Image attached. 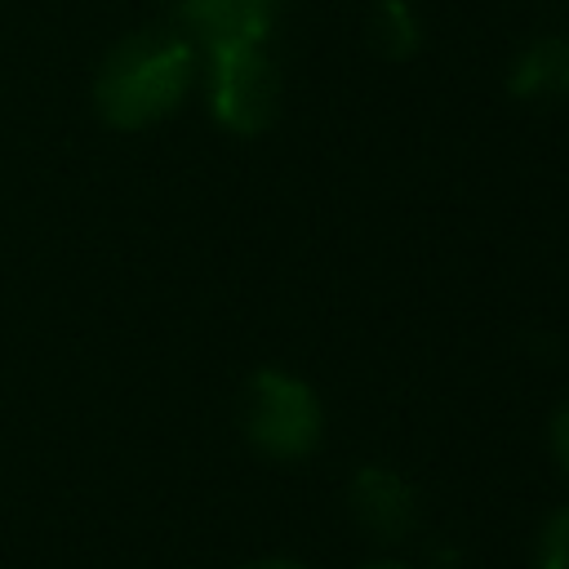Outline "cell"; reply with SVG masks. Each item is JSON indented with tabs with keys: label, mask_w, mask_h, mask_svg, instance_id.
<instances>
[{
	"label": "cell",
	"mask_w": 569,
	"mask_h": 569,
	"mask_svg": "<svg viewBox=\"0 0 569 569\" xmlns=\"http://www.w3.org/2000/svg\"><path fill=\"white\" fill-rule=\"evenodd\" d=\"M196 80V44L178 31L124 36L98 71L93 102L111 129H147L178 111Z\"/></svg>",
	"instance_id": "cell-1"
},
{
	"label": "cell",
	"mask_w": 569,
	"mask_h": 569,
	"mask_svg": "<svg viewBox=\"0 0 569 569\" xmlns=\"http://www.w3.org/2000/svg\"><path fill=\"white\" fill-rule=\"evenodd\" d=\"M244 436L258 453L280 458V462H298L316 449L320 431H325V413L316 391L280 369H258L244 387Z\"/></svg>",
	"instance_id": "cell-2"
},
{
	"label": "cell",
	"mask_w": 569,
	"mask_h": 569,
	"mask_svg": "<svg viewBox=\"0 0 569 569\" xmlns=\"http://www.w3.org/2000/svg\"><path fill=\"white\" fill-rule=\"evenodd\" d=\"M209 107L231 133H262L280 111V71L262 44L209 53Z\"/></svg>",
	"instance_id": "cell-3"
},
{
	"label": "cell",
	"mask_w": 569,
	"mask_h": 569,
	"mask_svg": "<svg viewBox=\"0 0 569 569\" xmlns=\"http://www.w3.org/2000/svg\"><path fill=\"white\" fill-rule=\"evenodd\" d=\"M347 507H351L356 525L378 542H400L418 525V498H413L409 480L400 471H391V467H378V462L360 467L351 476Z\"/></svg>",
	"instance_id": "cell-4"
},
{
	"label": "cell",
	"mask_w": 569,
	"mask_h": 569,
	"mask_svg": "<svg viewBox=\"0 0 569 569\" xmlns=\"http://www.w3.org/2000/svg\"><path fill=\"white\" fill-rule=\"evenodd\" d=\"M178 36L196 49L218 53L231 44H262L271 31V9L253 0H173Z\"/></svg>",
	"instance_id": "cell-5"
},
{
	"label": "cell",
	"mask_w": 569,
	"mask_h": 569,
	"mask_svg": "<svg viewBox=\"0 0 569 569\" xmlns=\"http://www.w3.org/2000/svg\"><path fill=\"white\" fill-rule=\"evenodd\" d=\"M520 102H560L569 98V36H538L529 40L507 76Z\"/></svg>",
	"instance_id": "cell-6"
},
{
	"label": "cell",
	"mask_w": 569,
	"mask_h": 569,
	"mask_svg": "<svg viewBox=\"0 0 569 569\" xmlns=\"http://www.w3.org/2000/svg\"><path fill=\"white\" fill-rule=\"evenodd\" d=\"M369 44L382 53V58H409L418 44H422V27L409 9V0H378L369 9Z\"/></svg>",
	"instance_id": "cell-7"
},
{
	"label": "cell",
	"mask_w": 569,
	"mask_h": 569,
	"mask_svg": "<svg viewBox=\"0 0 569 569\" xmlns=\"http://www.w3.org/2000/svg\"><path fill=\"white\" fill-rule=\"evenodd\" d=\"M538 569H569V507L551 511L547 525L538 529Z\"/></svg>",
	"instance_id": "cell-8"
},
{
	"label": "cell",
	"mask_w": 569,
	"mask_h": 569,
	"mask_svg": "<svg viewBox=\"0 0 569 569\" xmlns=\"http://www.w3.org/2000/svg\"><path fill=\"white\" fill-rule=\"evenodd\" d=\"M551 453H556V462L569 471V400L560 405V413H556V422H551Z\"/></svg>",
	"instance_id": "cell-9"
},
{
	"label": "cell",
	"mask_w": 569,
	"mask_h": 569,
	"mask_svg": "<svg viewBox=\"0 0 569 569\" xmlns=\"http://www.w3.org/2000/svg\"><path fill=\"white\" fill-rule=\"evenodd\" d=\"M240 569H302V565L284 560V556H267V560H253V565H240Z\"/></svg>",
	"instance_id": "cell-10"
},
{
	"label": "cell",
	"mask_w": 569,
	"mask_h": 569,
	"mask_svg": "<svg viewBox=\"0 0 569 569\" xmlns=\"http://www.w3.org/2000/svg\"><path fill=\"white\" fill-rule=\"evenodd\" d=\"M360 569H405V565H396V560H373V565H360Z\"/></svg>",
	"instance_id": "cell-11"
},
{
	"label": "cell",
	"mask_w": 569,
	"mask_h": 569,
	"mask_svg": "<svg viewBox=\"0 0 569 569\" xmlns=\"http://www.w3.org/2000/svg\"><path fill=\"white\" fill-rule=\"evenodd\" d=\"M253 4H262V9H271V4H280V0H253Z\"/></svg>",
	"instance_id": "cell-12"
}]
</instances>
